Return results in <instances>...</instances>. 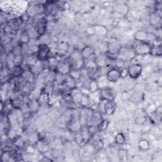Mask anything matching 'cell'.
Here are the masks:
<instances>
[{"mask_svg":"<svg viewBox=\"0 0 162 162\" xmlns=\"http://www.w3.org/2000/svg\"><path fill=\"white\" fill-rule=\"evenodd\" d=\"M118 157L120 160H125L127 158V151L124 149H121L118 152Z\"/></svg>","mask_w":162,"mask_h":162,"instance_id":"2e32d148","label":"cell"},{"mask_svg":"<svg viewBox=\"0 0 162 162\" xmlns=\"http://www.w3.org/2000/svg\"><path fill=\"white\" fill-rule=\"evenodd\" d=\"M148 33L143 30H139L136 32L135 39L138 42H146V40L148 38Z\"/></svg>","mask_w":162,"mask_h":162,"instance_id":"9c48e42d","label":"cell"},{"mask_svg":"<svg viewBox=\"0 0 162 162\" xmlns=\"http://www.w3.org/2000/svg\"><path fill=\"white\" fill-rule=\"evenodd\" d=\"M151 22H152L151 24H153V25H158V22H161V18L160 17L158 16V15L156 14V13H153L151 15Z\"/></svg>","mask_w":162,"mask_h":162,"instance_id":"9a60e30c","label":"cell"},{"mask_svg":"<svg viewBox=\"0 0 162 162\" xmlns=\"http://www.w3.org/2000/svg\"><path fill=\"white\" fill-rule=\"evenodd\" d=\"M122 47L119 44L117 43H112L109 44L108 48V53L111 54H117L119 53V51Z\"/></svg>","mask_w":162,"mask_h":162,"instance_id":"8fae6325","label":"cell"},{"mask_svg":"<svg viewBox=\"0 0 162 162\" xmlns=\"http://www.w3.org/2000/svg\"><path fill=\"white\" fill-rule=\"evenodd\" d=\"M81 56L84 59H86V60H88L94 54V50L92 47L91 46H86L84 47L82 51H81Z\"/></svg>","mask_w":162,"mask_h":162,"instance_id":"ba28073f","label":"cell"},{"mask_svg":"<svg viewBox=\"0 0 162 162\" xmlns=\"http://www.w3.org/2000/svg\"><path fill=\"white\" fill-rule=\"evenodd\" d=\"M101 98L103 100L112 101L114 100L115 95L111 89H104L101 91Z\"/></svg>","mask_w":162,"mask_h":162,"instance_id":"5b68a950","label":"cell"},{"mask_svg":"<svg viewBox=\"0 0 162 162\" xmlns=\"http://www.w3.org/2000/svg\"><path fill=\"white\" fill-rule=\"evenodd\" d=\"M56 68L58 71V72L61 74H68L71 71V67L70 64L63 63V62L60 63V64H58Z\"/></svg>","mask_w":162,"mask_h":162,"instance_id":"52a82bcc","label":"cell"},{"mask_svg":"<svg viewBox=\"0 0 162 162\" xmlns=\"http://www.w3.org/2000/svg\"><path fill=\"white\" fill-rule=\"evenodd\" d=\"M128 76L133 79H138L143 72V67L141 64L134 63L131 65L127 69Z\"/></svg>","mask_w":162,"mask_h":162,"instance_id":"7a4b0ae2","label":"cell"},{"mask_svg":"<svg viewBox=\"0 0 162 162\" xmlns=\"http://www.w3.org/2000/svg\"><path fill=\"white\" fill-rule=\"evenodd\" d=\"M41 25H43V23H42V22H41ZM38 32H39L41 28H40V26H39V25H38ZM44 26H42V27H41V30H44Z\"/></svg>","mask_w":162,"mask_h":162,"instance_id":"ffe728a7","label":"cell"},{"mask_svg":"<svg viewBox=\"0 0 162 162\" xmlns=\"http://www.w3.org/2000/svg\"><path fill=\"white\" fill-rule=\"evenodd\" d=\"M109 125V122L107 120H103L101 121L98 125V132H103L108 128Z\"/></svg>","mask_w":162,"mask_h":162,"instance_id":"7c38bea8","label":"cell"},{"mask_svg":"<svg viewBox=\"0 0 162 162\" xmlns=\"http://www.w3.org/2000/svg\"><path fill=\"white\" fill-rule=\"evenodd\" d=\"M151 45L147 42H139L133 48L136 55L143 56L150 53Z\"/></svg>","mask_w":162,"mask_h":162,"instance_id":"6da1fadb","label":"cell"},{"mask_svg":"<svg viewBox=\"0 0 162 162\" xmlns=\"http://www.w3.org/2000/svg\"><path fill=\"white\" fill-rule=\"evenodd\" d=\"M117 108V105L114 100L107 101V103L104 107V110L107 115H111L114 113Z\"/></svg>","mask_w":162,"mask_h":162,"instance_id":"8992f818","label":"cell"},{"mask_svg":"<svg viewBox=\"0 0 162 162\" xmlns=\"http://www.w3.org/2000/svg\"><path fill=\"white\" fill-rule=\"evenodd\" d=\"M149 54L154 56H160L162 54L161 44L151 45V48Z\"/></svg>","mask_w":162,"mask_h":162,"instance_id":"30bf717a","label":"cell"},{"mask_svg":"<svg viewBox=\"0 0 162 162\" xmlns=\"http://www.w3.org/2000/svg\"><path fill=\"white\" fill-rule=\"evenodd\" d=\"M103 147V143L102 142V140H99L97 141V143H96L95 146H94V148L96 149H97L98 151H100L101 150Z\"/></svg>","mask_w":162,"mask_h":162,"instance_id":"e0dca14e","label":"cell"},{"mask_svg":"<svg viewBox=\"0 0 162 162\" xmlns=\"http://www.w3.org/2000/svg\"><path fill=\"white\" fill-rule=\"evenodd\" d=\"M50 52V48L46 44H41L38 47V58L41 61H44L47 60Z\"/></svg>","mask_w":162,"mask_h":162,"instance_id":"3957f363","label":"cell"},{"mask_svg":"<svg viewBox=\"0 0 162 162\" xmlns=\"http://www.w3.org/2000/svg\"><path fill=\"white\" fill-rule=\"evenodd\" d=\"M14 70H15V71H22V70L21 67H18V66H17V67H15L14 68ZM17 72H13L14 76H18V74H19V75L22 74V73L23 72H18V74H17Z\"/></svg>","mask_w":162,"mask_h":162,"instance_id":"ac0fdd59","label":"cell"},{"mask_svg":"<svg viewBox=\"0 0 162 162\" xmlns=\"http://www.w3.org/2000/svg\"><path fill=\"white\" fill-rule=\"evenodd\" d=\"M128 75V71L127 69H124L120 71V77L122 78L125 77Z\"/></svg>","mask_w":162,"mask_h":162,"instance_id":"d6986e66","label":"cell"},{"mask_svg":"<svg viewBox=\"0 0 162 162\" xmlns=\"http://www.w3.org/2000/svg\"><path fill=\"white\" fill-rule=\"evenodd\" d=\"M138 147L141 150L146 151L149 148V143L146 139L140 140L138 143Z\"/></svg>","mask_w":162,"mask_h":162,"instance_id":"4fadbf2b","label":"cell"},{"mask_svg":"<svg viewBox=\"0 0 162 162\" xmlns=\"http://www.w3.org/2000/svg\"><path fill=\"white\" fill-rule=\"evenodd\" d=\"M125 141V138L122 133L118 134L115 137V142L118 144H123Z\"/></svg>","mask_w":162,"mask_h":162,"instance_id":"5bb4252c","label":"cell"},{"mask_svg":"<svg viewBox=\"0 0 162 162\" xmlns=\"http://www.w3.org/2000/svg\"><path fill=\"white\" fill-rule=\"evenodd\" d=\"M120 78V71L117 69H112L107 74V79L110 82H117Z\"/></svg>","mask_w":162,"mask_h":162,"instance_id":"277c9868","label":"cell"}]
</instances>
